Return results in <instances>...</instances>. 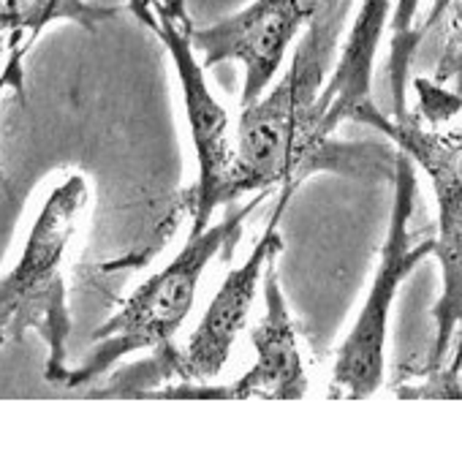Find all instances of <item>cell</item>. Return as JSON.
<instances>
[{
	"label": "cell",
	"instance_id": "cell-1",
	"mask_svg": "<svg viewBox=\"0 0 462 465\" xmlns=\"http://www.w3.org/2000/svg\"><path fill=\"white\" fill-rule=\"evenodd\" d=\"M354 0H316L286 74L256 104L245 106L237 125L234 163L226 204L261 191L302 183L313 169V112L332 74V60Z\"/></svg>",
	"mask_w": 462,
	"mask_h": 465
},
{
	"label": "cell",
	"instance_id": "cell-2",
	"mask_svg": "<svg viewBox=\"0 0 462 465\" xmlns=\"http://www.w3.org/2000/svg\"><path fill=\"white\" fill-rule=\"evenodd\" d=\"M270 196V191L253 193L251 202L229 207V213L199 234H191L182 251L152 278H147L123 308L93 332V346L79 360L76 368H68L60 379V387H84L109 373L117 362L136 351H158L172 346L180 327L193 311L199 281L210 262L218 253H234L248 218Z\"/></svg>",
	"mask_w": 462,
	"mask_h": 465
},
{
	"label": "cell",
	"instance_id": "cell-3",
	"mask_svg": "<svg viewBox=\"0 0 462 465\" xmlns=\"http://www.w3.org/2000/svg\"><path fill=\"white\" fill-rule=\"evenodd\" d=\"M87 199L90 193L82 174H71L54 185L27 232L19 262L0 278V349L35 330L49 346V384H60L68 371L65 343L71 316L65 302L63 262L79 229Z\"/></svg>",
	"mask_w": 462,
	"mask_h": 465
},
{
	"label": "cell",
	"instance_id": "cell-4",
	"mask_svg": "<svg viewBox=\"0 0 462 465\" xmlns=\"http://www.w3.org/2000/svg\"><path fill=\"white\" fill-rule=\"evenodd\" d=\"M417 202V163L403 150L395 155V202L389 232L381 248L378 270L370 283L368 300L335 354L329 398H370L384 384V349H387V330L389 313L398 297L400 283L417 270V264L436 253V240L411 242V215Z\"/></svg>",
	"mask_w": 462,
	"mask_h": 465
},
{
	"label": "cell",
	"instance_id": "cell-5",
	"mask_svg": "<svg viewBox=\"0 0 462 465\" xmlns=\"http://www.w3.org/2000/svg\"><path fill=\"white\" fill-rule=\"evenodd\" d=\"M297 188H300V183H289L280 188L275 213H272L270 223L264 226L259 242L253 245L248 259L223 278L221 289L215 292V297H212L207 313L202 316L199 327L193 330L191 341L182 349H174V343L158 349V357L144 368L147 373H155L158 381L177 376L180 381H188V384H207L226 368L231 349L237 343V335L248 324L264 270L283 248L280 218H283Z\"/></svg>",
	"mask_w": 462,
	"mask_h": 465
},
{
	"label": "cell",
	"instance_id": "cell-6",
	"mask_svg": "<svg viewBox=\"0 0 462 465\" xmlns=\"http://www.w3.org/2000/svg\"><path fill=\"white\" fill-rule=\"evenodd\" d=\"M152 14H155L152 30L163 41L180 79L188 131L196 153L199 177H196V196H193L191 234H199L210 226L212 213L221 204H226V183L234 163V144L229 139V114L207 84L204 65L188 35L191 22H185L182 14L172 11L161 0L152 3Z\"/></svg>",
	"mask_w": 462,
	"mask_h": 465
},
{
	"label": "cell",
	"instance_id": "cell-7",
	"mask_svg": "<svg viewBox=\"0 0 462 465\" xmlns=\"http://www.w3.org/2000/svg\"><path fill=\"white\" fill-rule=\"evenodd\" d=\"M313 8L316 0H253L212 27H188V35L204 68L229 60L242 63L245 84L240 104L245 109L272 87Z\"/></svg>",
	"mask_w": 462,
	"mask_h": 465
},
{
	"label": "cell",
	"instance_id": "cell-8",
	"mask_svg": "<svg viewBox=\"0 0 462 465\" xmlns=\"http://www.w3.org/2000/svg\"><path fill=\"white\" fill-rule=\"evenodd\" d=\"M264 292V316L256 324L251 343L256 349V362L234 384L210 387L188 384L172 390H147L139 398H182V401H300L308 395V371L300 351L297 324L291 319L286 294L280 289V275L275 259L267 264L261 278Z\"/></svg>",
	"mask_w": 462,
	"mask_h": 465
},
{
	"label": "cell",
	"instance_id": "cell-9",
	"mask_svg": "<svg viewBox=\"0 0 462 465\" xmlns=\"http://www.w3.org/2000/svg\"><path fill=\"white\" fill-rule=\"evenodd\" d=\"M392 11V0H362L354 25L343 41L338 65L332 76L324 82L316 112H313V147L321 150V144L338 131L340 123L357 120L359 109L373 101V63L381 44V35L387 30Z\"/></svg>",
	"mask_w": 462,
	"mask_h": 465
},
{
	"label": "cell",
	"instance_id": "cell-10",
	"mask_svg": "<svg viewBox=\"0 0 462 465\" xmlns=\"http://www.w3.org/2000/svg\"><path fill=\"white\" fill-rule=\"evenodd\" d=\"M357 120L387 134L406 155H411L414 163H419L428 172L430 183L444 180L462 185V125L452 131H430L422 128L414 114L403 120L384 117L373 101H368L359 109Z\"/></svg>",
	"mask_w": 462,
	"mask_h": 465
},
{
	"label": "cell",
	"instance_id": "cell-11",
	"mask_svg": "<svg viewBox=\"0 0 462 465\" xmlns=\"http://www.w3.org/2000/svg\"><path fill=\"white\" fill-rule=\"evenodd\" d=\"M117 11L93 5L84 0H0V33L11 35V44H19L27 33L33 41L46 25L57 19H68L82 25L84 30H95L103 19H112Z\"/></svg>",
	"mask_w": 462,
	"mask_h": 465
},
{
	"label": "cell",
	"instance_id": "cell-12",
	"mask_svg": "<svg viewBox=\"0 0 462 465\" xmlns=\"http://www.w3.org/2000/svg\"><path fill=\"white\" fill-rule=\"evenodd\" d=\"M419 3L422 0H392V11H389V30H392V41H389V84H392V117L403 120L408 117V104H406V90L411 82V65H414V54L419 49V38H417V16H419Z\"/></svg>",
	"mask_w": 462,
	"mask_h": 465
},
{
	"label": "cell",
	"instance_id": "cell-13",
	"mask_svg": "<svg viewBox=\"0 0 462 465\" xmlns=\"http://www.w3.org/2000/svg\"><path fill=\"white\" fill-rule=\"evenodd\" d=\"M457 84V95L462 98V0L452 5V38L436 71V84Z\"/></svg>",
	"mask_w": 462,
	"mask_h": 465
},
{
	"label": "cell",
	"instance_id": "cell-14",
	"mask_svg": "<svg viewBox=\"0 0 462 465\" xmlns=\"http://www.w3.org/2000/svg\"><path fill=\"white\" fill-rule=\"evenodd\" d=\"M27 46L30 41H19V44H11V54L0 71V95L5 93L8 84H14L16 90H22V63H25V54H27Z\"/></svg>",
	"mask_w": 462,
	"mask_h": 465
},
{
	"label": "cell",
	"instance_id": "cell-15",
	"mask_svg": "<svg viewBox=\"0 0 462 465\" xmlns=\"http://www.w3.org/2000/svg\"><path fill=\"white\" fill-rule=\"evenodd\" d=\"M455 3H460V0H433V5H430V14L422 19V22H417V38L419 41H425V35L449 14V8L455 5Z\"/></svg>",
	"mask_w": 462,
	"mask_h": 465
},
{
	"label": "cell",
	"instance_id": "cell-16",
	"mask_svg": "<svg viewBox=\"0 0 462 465\" xmlns=\"http://www.w3.org/2000/svg\"><path fill=\"white\" fill-rule=\"evenodd\" d=\"M152 3H155V0H131V8L136 11V16H139L142 22H147L150 27L155 25V14H152Z\"/></svg>",
	"mask_w": 462,
	"mask_h": 465
},
{
	"label": "cell",
	"instance_id": "cell-17",
	"mask_svg": "<svg viewBox=\"0 0 462 465\" xmlns=\"http://www.w3.org/2000/svg\"><path fill=\"white\" fill-rule=\"evenodd\" d=\"M3 46H5V44H3V38H0V57H3Z\"/></svg>",
	"mask_w": 462,
	"mask_h": 465
}]
</instances>
